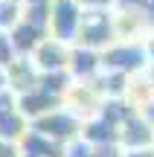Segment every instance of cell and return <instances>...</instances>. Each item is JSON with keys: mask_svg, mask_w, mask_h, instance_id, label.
Returning a JSON list of instances; mask_svg holds the SVG:
<instances>
[{"mask_svg": "<svg viewBox=\"0 0 154 157\" xmlns=\"http://www.w3.org/2000/svg\"><path fill=\"white\" fill-rule=\"evenodd\" d=\"M125 157H154V148H145V151H125Z\"/></svg>", "mask_w": 154, "mask_h": 157, "instance_id": "cell-8", "label": "cell"}, {"mask_svg": "<svg viewBox=\"0 0 154 157\" xmlns=\"http://www.w3.org/2000/svg\"><path fill=\"white\" fill-rule=\"evenodd\" d=\"M81 128H85V125L79 122L73 108H70V111H52V113H47L41 122H35V131L44 134V137H52V140H73Z\"/></svg>", "mask_w": 154, "mask_h": 157, "instance_id": "cell-3", "label": "cell"}, {"mask_svg": "<svg viewBox=\"0 0 154 157\" xmlns=\"http://www.w3.org/2000/svg\"><path fill=\"white\" fill-rule=\"evenodd\" d=\"M81 17H85V9L76 0H52V9H50V32H52V38L58 44H64V47L79 41Z\"/></svg>", "mask_w": 154, "mask_h": 157, "instance_id": "cell-2", "label": "cell"}, {"mask_svg": "<svg viewBox=\"0 0 154 157\" xmlns=\"http://www.w3.org/2000/svg\"><path fill=\"white\" fill-rule=\"evenodd\" d=\"M137 113H140V117H143L145 122L154 128V90H151V93H148V96H145V99L137 105Z\"/></svg>", "mask_w": 154, "mask_h": 157, "instance_id": "cell-6", "label": "cell"}, {"mask_svg": "<svg viewBox=\"0 0 154 157\" xmlns=\"http://www.w3.org/2000/svg\"><path fill=\"white\" fill-rule=\"evenodd\" d=\"M145 47H148V56H151V64H154V35L145 38Z\"/></svg>", "mask_w": 154, "mask_h": 157, "instance_id": "cell-9", "label": "cell"}, {"mask_svg": "<svg viewBox=\"0 0 154 157\" xmlns=\"http://www.w3.org/2000/svg\"><path fill=\"white\" fill-rule=\"evenodd\" d=\"M119 143H122L125 151H145V148H154V128L140 117V113H134V117L119 128Z\"/></svg>", "mask_w": 154, "mask_h": 157, "instance_id": "cell-4", "label": "cell"}, {"mask_svg": "<svg viewBox=\"0 0 154 157\" xmlns=\"http://www.w3.org/2000/svg\"><path fill=\"white\" fill-rule=\"evenodd\" d=\"M64 157H93V146L85 140V137H79V140H73L67 148H64Z\"/></svg>", "mask_w": 154, "mask_h": 157, "instance_id": "cell-5", "label": "cell"}, {"mask_svg": "<svg viewBox=\"0 0 154 157\" xmlns=\"http://www.w3.org/2000/svg\"><path fill=\"white\" fill-rule=\"evenodd\" d=\"M76 3L81 9H108V6H114V0H76Z\"/></svg>", "mask_w": 154, "mask_h": 157, "instance_id": "cell-7", "label": "cell"}, {"mask_svg": "<svg viewBox=\"0 0 154 157\" xmlns=\"http://www.w3.org/2000/svg\"><path fill=\"white\" fill-rule=\"evenodd\" d=\"M151 67V56L145 41H116L102 52V70L131 78L134 73H145Z\"/></svg>", "mask_w": 154, "mask_h": 157, "instance_id": "cell-1", "label": "cell"}]
</instances>
